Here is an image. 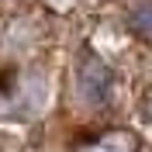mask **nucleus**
<instances>
[{"mask_svg": "<svg viewBox=\"0 0 152 152\" xmlns=\"http://www.w3.org/2000/svg\"><path fill=\"white\" fill-rule=\"evenodd\" d=\"M111 86H114L111 66L97 56L94 48H83L80 52V62H76V94L83 97V104L104 107L111 100Z\"/></svg>", "mask_w": 152, "mask_h": 152, "instance_id": "obj_1", "label": "nucleus"}, {"mask_svg": "<svg viewBox=\"0 0 152 152\" xmlns=\"http://www.w3.org/2000/svg\"><path fill=\"white\" fill-rule=\"evenodd\" d=\"M142 149V138L128 128H111V132H100V135H90L76 145L73 152H138Z\"/></svg>", "mask_w": 152, "mask_h": 152, "instance_id": "obj_2", "label": "nucleus"}, {"mask_svg": "<svg viewBox=\"0 0 152 152\" xmlns=\"http://www.w3.org/2000/svg\"><path fill=\"white\" fill-rule=\"evenodd\" d=\"M142 114H145V121L152 124V86L145 90V97H142Z\"/></svg>", "mask_w": 152, "mask_h": 152, "instance_id": "obj_3", "label": "nucleus"}]
</instances>
